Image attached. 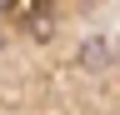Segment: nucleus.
<instances>
[{"mask_svg": "<svg viewBox=\"0 0 120 115\" xmlns=\"http://www.w3.org/2000/svg\"><path fill=\"white\" fill-rule=\"evenodd\" d=\"M0 10H10V0H0Z\"/></svg>", "mask_w": 120, "mask_h": 115, "instance_id": "1", "label": "nucleus"}]
</instances>
